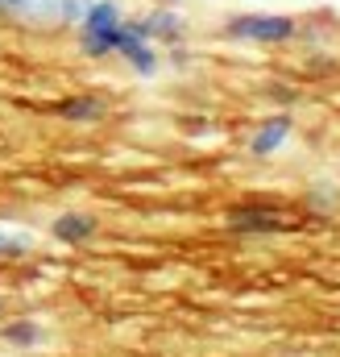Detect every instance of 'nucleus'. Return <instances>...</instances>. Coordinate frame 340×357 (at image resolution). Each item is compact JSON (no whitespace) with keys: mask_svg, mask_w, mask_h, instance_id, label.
Listing matches in <instances>:
<instances>
[{"mask_svg":"<svg viewBox=\"0 0 340 357\" xmlns=\"http://www.w3.org/2000/svg\"><path fill=\"white\" fill-rule=\"evenodd\" d=\"M167 4H170V0H167Z\"/></svg>","mask_w":340,"mask_h":357,"instance_id":"ddd939ff","label":"nucleus"},{"mask_svg":"<svg viewBox=\"0 0 340 357\" xmlns=\"http://www.w3.org/2000/svg\"><path fill=\"white\" fill-rule=\"evenodd\" d=\"M133 21H137V29H141L154 46H162V50H167V46H178V42H187V33H191V21H187L174 4H167V0L154 4L150 13H137Z\"/></svg>","mask_w":340,"mask_h":357,"instance_id":"20e7f679","label":"nucleus"},{"mask_svg":"<svg viewBox=\"0 0 340 357\" xmlns=\"http://www.w3.org/2000/svg\"><path fill=\"white\" fill-rule=\"evenodd\" d=\"M54 112H59V121H67V125H100V121L108 116V100L95 96V91H75V96L59 100Z\"/></svg>","mask_w":340,"mask_h":357,"instance_id":"0eeeda50","label":"nucleus"},{"mask_svg":"<svg viewBox=\"0 0 340 357\" xmlns=\"http://www.w3.org/2000/svg\"><path fill=\"white\" fill-rule=\"evenodd\" d=\"M95 216L91 212H63V216H54V225H50V237L54 241H63V245H84L95 237Z\"/></svg>","mask_w":340,"mask_h":357,"instance_id":"6e6552de","label":"nucleus"},{"mask_svg":"<svg viewBox=\"0 0 340 357\" xmlns=\"http://www.w3.org/2000/svg\"><path fill=\"white\" fill-rule=\"evenodd\" d=\"M91 0H59V29H75Z\"/></svg>","mask_w":340,"mask_h":357,"instance_id":"9b49d317","label":"nucleus"},{"mask_svg":"<svg viewBox=\"0 0 340 357\" xmlns=\"http://www.w3.org/2000/svg\"><path fill=\"white\" fill-rule=\"evenodd\" d=\"M0 307H4V299H0Z\"/></svg>","mask_w":340,"mask_h":357,"instance_id":"f8f14e48","label":"nucleus"},{"mask_svg":"<svg viewBox=\"0 0 340 357\" xmlns=\"http://www.w3.org/2000/svg\"><path fill=\"white\" fill-rule=\"evenodd\" d=\"M4 341L17 345V349H29V345L42 341V324L38 320H13V324H4Z\"/></svg>","mask_w":340,"mask_h":357,"instance_id":"9d476101","label":"nucleus"},{"mask_svg":"<svg viewBox=\"0 0 340 357\" xmlns=\"http://www.w3.org/2000/svg\"><path fill=\"white\" fill-rule=\"evenodd\" d=\"M229 229L249 233V237H265V233L286 229V216L278 208H265V204H241V208L229 212Z\"/></svg>","mask_w":340,"mask_h":357,"instance_id":"423d86ee","label":"nucleus"},{"mask_svg":"<svg viewBox=\"0 0 340 357\" xmlns=\"http://www.w3.org/2000/svg\"><path fill=\"white\" fill-rule=\"evenodd\" d=\"M33 250V237L25 229H0V262H17Z\"/></svg>","mask_w":340,"mask_h":357,"instance_id":"1a4fd4ad","label":"nucleus"},{"mask_svg":"<svg viewBox=\"0 0 340 357\" xmlns=\"http://www.w3.org/2000/svg\"><path fill=\"white\" fill-rule=\"evenodd\" d=\"M299 33L303 25L291 13H233L220 25V38L241 46H291Z\"/></svg>","mask_w":340,"mask_h":357,"instance_id":"f03ea898","label":"nucleus"},{"mask_svg":"<svg viewBox=\"0 0 340 357\" xmlns=\"http://www.w3.org/2000/svg\"><path fill=\"white\" fill-rule=\"evenodd\" d=\"M291 137H295V116L291 112H274V116L257 121V129L249 133V154L254 158H274Z\"/></svg>","mask_w":340,"mask_h":357,"instance_id":"39448f33","label":"nucleus"},{"mask_svg":"<svg viewBox=\"0 0 340 357\" xmlns=\"http://www.w3.org/2000/svg\"><path fill=\"white\" fill-rule=\"evenodd\" d=\"M125 25H129V8L121 0H91L71 33H75V46L84 59L104 63V59H116V42H121Z\"/></svg>","mask_w":340,"mask_h":357,"instance_id":"f257e3e1","label":"nucleus"},{"mask_svg":"<svg viewBox=\"0 0 340 357\" xmlns=\"http://www.w3.org/2000/svg\"><path fill=\"white\" fill-rule=\"evenodd\" d=\"M116 59L137 75V79H154L167 63H162V46H154L141 29H137V21H133V13H129V25H125V33H121V42H116Z\"/></svg>","mask_w":340,"mask_h":357,"instance_id":"7ed1b4c3","label":"nucleus"}]
</instances>
